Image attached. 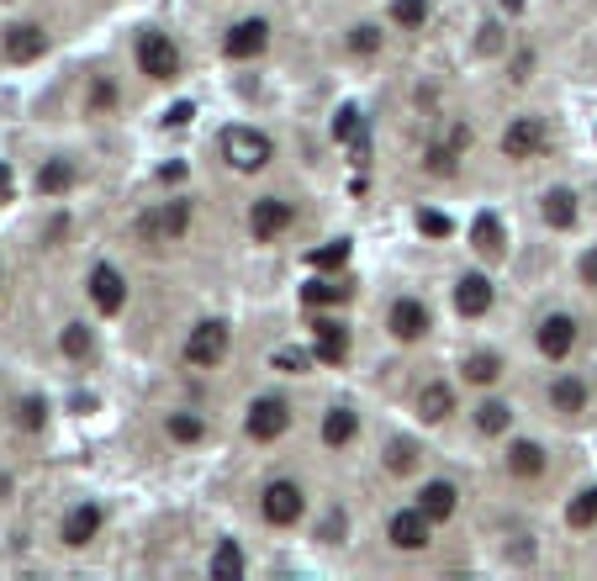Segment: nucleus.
Instances as JSON below:
<instances>
[{"mask_svg": "<svg viewBox=\"0 0 597 581\" xmlns=\"http://www.w3.org/2000/svg\"><path fill=\"white\" fill-rule=\"evenodd\" d=\"M270 154H275L270 138L254 133V127H228V133H222V159H228L233 170H265Z\"/></svg>", "mask_w": 597, "mask_h": 581, "instance_id": "1", "label": "nucleus"}, {"mask_svg": "<svg viewBox=\"0 0 597 581\" xmlns=\"http://www.w3.org/2000/svg\"><path fill=\"white\" fill-rule=\"evenodd\" d=\"M138 69L148 80H175L180 74V48L164 32H138Z\"/></svg>", "mask_w": 597, "mask_h": 581, "instance_id": "2", "label": "nucleus"}, {"mask_svg": "<svg viewBox=\"0 0 597 581\" xmlns=\"http://www.w3.org/2000/svg\"><path fill=\"white\" fill-rule=\"evenodd\" d=\"M291 222H296V206L281 196H265V201H254V212H249V233L259 243H270V238H281Z\"/></svg>", "mask_w": 597, "mask_h": 581, "instance_id": "3", "label": "nucleus"}, {"mask_svg": "<svg viewBox=\"0 0 597 581\" xmlns=\"http://www.w3.org/2000/svg\"><path fill=\"white\" fill-rule=\"evenodd\" d=\"M222 354H228V328H222V323H196L191 339H185V360L201 365V370H212Z\"/></svg>", "mask_w": 597, "mask_h": 581, "instance_id": "4", "label": "nucleus"}, {"mask_svg": "<svg viewBox=\"0 0 597 581\" xmlns=\"http://www.w3.org/2000/svg\"><path fill=\"white\" fill-rule=\"evenodd\" d=\"M286 428H291V407H286L281 397H259V402L249 407V434H254L259 444L281 439Z\"/></svg>", "mask_w": 597, "mask_h": 581, "instance_id": "5", "label": "nucleus"}, {"mask_svg": "<svg viewBox=\"0 0 597 581\" xmlns=\"http://www.w3.org/2000/svg\"><path fill=\"white\" fill-rule=\"evenodd\" d=\"M265 518L275 529H291L296 518H302V486L296 481H270L265 486Z\"/></svg>", "mask_w": 597, "mask_h": 581, "instance_id": "6", "label": "nucleus"}, {"mask_svg": "<svg viewBox=\"0 0 597 581\" xmlns=\"http://www.w3.org/2000/svg\"><path fill=\"white\" fill-rule=\"evenodd\" d=\"M539 148H545V122H539V117L508 122V133H502V154H508V159H529V154H539Z\"/></svg>", "mask_w": 597, "mask_h": 581, "instance_id": "7", "label": "nucleus"}, {"mask_svg": "<svg viewBox=\"0 0 597 581\" xmlns=\"http://www.w3.org/2000/svg\"><path fill=\"white\" fill-rule=\"evenodd\" d=\"M428 529H434V518H428L423 508H402L397 518H391V545L397 550H423Z\"/></svg>", "mask_w": 597, "mask_h": 581, "instance_id": "8", "label": "nucleus"}, {"mask_svg": "<svg viewBox=\"0 0 597 581\" xmlns=\"http://www.w3.org/2000/svg\"><path fill=\"white\" fill-rule=\"evenodd\" d=\"M43 48H48L43 27H32V22H16V27H6V59H16V64H32V59H43Z\"/></svg>", "mask_w": 597, "mask_h": 581, "instance_id": "9", "label": "nucleus"}, {"mask_svg": "<svg viewBox=\"0 0 597 581\" xmlns=\"http://www.w3.org/2000/svg\"><path fill=\"white\" fill-rule=\"evenodd\" d=\"M265 43H270V27L259 22V16H249V22H238L233 32H228V59H254V53H265Z\"/></svg>", "mask_w": 597, "mask_h": 581, "instance_id": "10", "label": "nucleus"}, {"mask_svg": "<svg viewBox=\"0 0 597 581\" xmlns=\"http://www.w3.org/2000/svg\"><path fill=\"white\" fill-rule=\"evenodd\" d=\"M90 296H96V307L111 317V312H122L127 286H122V275L111 270V265H96V270H90Z\"/></svg>", "mask_w": 597, "mask_h": 581, "instance_id": "11", "label": "nucleus"}, {"mask_svg": "<svg viewBox=\"0 0 597 581\" xmlns=\"http://www.w3.org/2000/svg\"><path fill=\"white\" fill-rule=\"evenodd\" d=\"M571 344H576V323H571L566 312H555V317H545V323H539V349H545L550 360H566Z\"/></svg>", "mask_w": 597, "mask_h": 581, "instance_id": "12", "label": "nucleus"}, {"mask_svg": "<svg viewBox=\"0 0 597 581\" xmlns=\"http://www.w3.org/2000/svg\"><path fill=\"white\" fill-rule=\"evenodd\" d=\"M391 333H397L402 344L423 339V333H428V307H423V302H413V296H402V302L391 307Z\"/></svg>", "mask_w": 597, "mask_h": 581, "instance_id": "13", "label": "nucleus"}, {"mask_svg": "<svg viewBox=\"0 0 597 581\" xmlns=\"http://www.w3.org/2000/svg\"><path fill=\"white\" fill-rule=\"evenodd\" d=\"M96 529H101V508L96 502H80V508H69V518H64V545H90L96 539Z\"/></svg>", "mask_w": 597, "mask_h": 581, "instance_id": "14", "label": "nucleus"}, {"mask_svg": "<svg viewBox=\"0 0 597 581\" xmlns=\"http://www.w3.org/2000/svg\"><path fill=\"white\" fill-rule=\"evenodd\" d=\"M455 307L465 317H481L492 307V280L487 275H460V286H455Z\"/></svg>", "mask_w": 597, "mask_h": 581, "instance_id": "15", "label": "nucleus"}, {"mask_svg": "<svg viewBox=\"0 0 597 581\" xmlns=\"http://www.w3.org/2000/svg\"><path fill=\"white\" fill-rule=\"evenodd\" d=\"M312 333H317V360H323V365H339L344 354H349V333L333 323V317H317Z\"/></svg>", "mask_w": 597, "mask_h": 581, "instance_id": "16", "label": "nucleus"}, {"mask_svg": "<svg viewBox=\"0 0 597 581\" xmlns=\"http://www.w3.org/2000/svg\"><path fill=\"white\" fill-rule=\"evenodd\" d=\"M455 497H460V492H455L450 481H428L423 492H418V508H423L428 518H434V523H444V518L455 513Z\"/></svg>", "mask_w": 597, "mask_h": 581, "instance_id": "17", "label": "nucleus"}, {"mask_svg": "<svg viewBox=\"0 0 597 581\" xmlns=\"http://www.w3.org/2000/svg\"><path fill=\"white\" fill-rule=\"evenodd\" d=\"M508 471L513 476H539V471H545V449H539L534 439H518L508 449Z\"/></svg>", "mask_w": 597, "mask_h": 581, "instance_id": "18", "label": "nucleus"}, {"mask_svg": "<svg viewBox=\"0 0 597 581\" xmlns=\"http://www.w3.org/2000/svg\"><path fill=\"white\" fill-rule=\"evenodd\" d=\"M69 185H74V164L69 159H48L43 170H37V191L43 196H64Z\"/></svg>", "mask_w": 597, "mask_h": 581, "instance_id": "19", "label": "nucleus"}, {"mask_svg": "<svg viewBox=\"0 0 597 581\" xmlns=\"http://www.w3.org/2000/svg\"><path fill=\"white\" fill-rule=\"evenodd\" d=\"M471 243H476V254L497 259V254H502V222H497L492 212H481V217H476V228H471Z\"/></svg>", "mask_w": 597, "mask_h": 581, "instance_id": "20", "label": "nucleus"}, {"mask_svg": "<svg viewBox=\"0 0 597 581\" xmlns=\"http://www.w3.org/2000/svg\"><path fill=\"white\" fill-rule=\"evenodd\" d=\"M450 407H455V397H450V386H423V397H418V412H423V418L428 423H444V418H450Z\"/></svg>", "mask_w": 597, "mask_h": 581, "instance_id": "21", "label": "nucleus"}, {"mask_svg": "<svg viewBox=\"0 0 597 581\" xmlns=\"http://www.w3.org/2000/svg\"><path fill=\"white\" fill-rule=\"evenodd\" d=\"M185 222H191V212H185V201H175V206H164V217H143L138 228H143V233H170V238H180Z\"/></svg>", "mask_w": 597, "mask_h": 581, "instance_id": "22", "label": "nucleus"}, {"mask_svg": "<svg viewBox=\"0 0 597 581\" xmlns=\"http://www.w3.org/2000/svg\"><path fill=\"white\" fill-rule=\"evenodd\" d=\"M354 428H360V423H354V412H349V407H333L328 418H323V444H333V449L349 444Z\"/></svg>", "mask_w": 597, "mask_h": 581, "instance_id": "23", "label": "nucleus"}, {"mask_svg": "<svg viewBox=\"0 0 597 581\" xmlns=\"http://www.w3.org/2000/svg\"><path fill=\"white\" fill-rule=\"evenodd\" d=\"M550 402L561 407V412H582L587 407V386L576 381V376H561V381L550 386Z\"/></svg>", "mask_w": 597, "mask_h": 581, "instance_id": "24", "label": "nucleus"}, {"mask_svg": "<svg viewBox=\"0 0 597 581\" xmlns=\"http://www.w3.org/2000/svg\"><path fill=\"white\" fill-rule=\"evenodd\" d=\"M545 222L550 228H571L576 222V196L571 191H545Z\"/></svg>", "mask_w": 597, "mask_h": 581, "instance_id": "25", "label": "nucleus"}, {"mask_svg": "<svg viewBox=\"0 0 597 581\" xmlns=\"http://www.w3.org/2000/svg\"><path fill=\"white\" fill-rule=\"evenodd\" d=\"M212 576H222V581H238V576H244V550H238L233 539H222V545H217V555H212Z\"/></svg>", "mask_w": 597, "mask_h": 581, "instance_id": "26", "label": "nucleus"}, {"mask_svg": "<svg viewBox=\"0 0 597 581\" xmlns=\"http://www.w3.org/2000/svg\"><path fill=\"white\" fill-rule=\"evenodd\" d=\"M566 523H571V529H592V523H597V486H587V492H576V497H571Z\"/></svg>", "mask_w": 597, "mask_h": 581, "instance_id": "27", "label": "nucleus"}, {"mask_svg": "<svg viewBox=\"0 0 597 581\" xmlns=\"http://www.w3.org/2000/svg\"><path fill=\"white\" fill-rule=\"evenodd\" d=\"M508 423H513L508 402H481V407H476V428H481V434H502Z\"/></svg>", "mask_w": 597, "mask_h": 581, "instance_id": "28", "label": "nucleus"}, {"mask_svg": "<svg viewBox=\"0 0 597 581\" xmlns=\"http://www.w3.org/2000/svg\"><path fill=\"white\" fill-rule=\"evenodd\" d=\"M344 259H349V238H333V243H323V249L307 254V265H317V270H339Z\"/></svg>", "mask_w": 597, "mask_h": 581, "instance_id": "29", "label": "nucleus"}, {"mask_svg": "<svg viewBox=\"0 0 597 581\" xmlns=\"http://www.w3.org/2000/svg\"><path fill=\"white\" fill-rule=\"evenodd\" d=\"M497 376H502L497 354H471V360H465V381H476V386H492Z\"/></svg>", "mask_w": 597, "mask_h": 581, "instance_id": "30", "label": "nucleus"}, {"mask_svg": "<svg viewBox=\"0 0 597 581\" xmlns=\"http://www.w3.org/2000/svg\"><path fill=\"white\" fill-rule=\"evenodd\" d=\"M201 434H207V423H201L196 412H170V439H180V444H196Z\"/></svg>", "mask_w": 597, "mask_h": 581, "instance_id": "31", "label": "nucleus"}, {"mask_svg": "<svg viewBox=\"0 0 597 581\" xmlns=\"http://www.w3.org/2000/svg\"><path fill=\"white\" fill-rule=\"evenodd\" d=\"M333 133H339L344 143H354V154H365V138H360V111L344 106L339 117H333Z\"/></svg>", "mask_w": 597, "mask_h": 581, "instance_id": "32", "label": "nucleus"}, {"mask_svg": "<svg viewBox=\"0 0 597 581\" xmlns=\"http://www.w3.org/2000/svg\"><path fill=\"white\" fill-rule=\"evenodd\" d=\"M344 291L349 286H339V280H312L302 296H307V307H333V302H344Z\"/></svg>", "mask_w": 597, "mask_h": 581, "instance_id": "33", "label": "nucleus"}, {"mask_svg": "<svg viewBox=\"0 0 597 581\" xmlns=\"http://www.w3.org/2000/svg\"><path fill=\"white\" fill-rule=\"evenodd\" d=\"M391 16L402 27H423L428 22V0H391Z\"/></svg>", "mask_w": 597, "mask_h": 581, "instance_id": "34", "label": "nucleus"}, {"mask_svg": "<svg viewBox=\"0 0 597 581\" xmlns=\"http://www.w3.org/2000/svg\"><path fill=\"white\" fill-rule=\"evenodd\" d=\"M59 344H64L69 360H85V354H90V328H85V323H69Z\"/></svg>", "mask_w": 597, "mask_h": 581, "instance_id": "35", "label": "nucleus"}, {"mask_svg": "<svg viewBox=\"0 0 597 581\" xmlns=\"http://www.w3.org/2000/svg\"><path fill=\"white\" fill-rule=\"evenodd\" d=\"M307 365H312L307 349H275V370H286V376H302Z\"/></svg>", "mask_w": 597, "mask_h": 581, "instance_id": "36", "label": "nucleus"}, {"mask_svg": "<svg viewBox=\"0 0 597 581\" xmlns=\"http://www.w3.org/2000/svg\"><path fill=\"white\" fill-rule=\"evenodd\" d=\"M418 233L444 238V233H450V217H444V212H418Z\"/></svg>", "mask_w": 597, "mask_h": 581, "instance_id": "37", "label": "nucleus"}, {"mask_svg": "<svg viewBox=\"0 0 597 581\" xmlns=\"http://www.w3.org/2000/svg\"><path fill=\"white\" fill-rule=\"evenodd\" d=\"M349 48H354V53H376V48H381V32H376V27H354Z\"/></svg>", "mask_w": 597, "mask_h": 581, "instance_id": "38", "label": "nucleus"}, {"mask_svg": "<svg viewBox=\"0 0 597 581\" xmlns=\"http://www.w3.org/2000/svg\"><path fill=\"white\" fill-rule=\"evenodd\" d=\"M43 418H48V407L37 402V397H27L22 402V428H43Z\"/></svg>", "mask_w": 597, "mask_h": 581, "instance_id": "39", "label": "nucleus"}, {"mask_svg": "<svg viewBox=\"0 0 597 581\" xmlns=\"http://www.w3.org/2000/svg\"><path fill=\"white\" fill-rule=\"evenodd\" d=\"M407 465H413V444H397L391 449V471H407Z\"/></svg>", "mask_w": 597, "mask_h": 581, "instance_id": "40", "label": "nucleus"}, {"mask_svg": "<svg viewBox=\"0 0 597 581\" xmlns=\"http://www.w3.org/2000/svg\"><path fill=\"white\" fill-rule=\"evenodd\" d=\"M191 117H196V106H191V101H180V106H175V111H170V117H164V122H170V127H185Z\"/></svg>", "mask_w": 597, "mask_h": 581, "instance_id": "41", "label": "nucleus"}, {"mask_svg": "<svg viewBox=\"0 0 597 581\" xmlns=\"http://www.w3.org/2000/svg\"><path fill=\"white\" fill-rule=\"evenodd\" d=\"M582 275H587V286H597V249L582 259Z\"/></svg>", "mask_w": 597, "mask_h": 581, "instance_id": "42", "label": "nucleus"}, {"mask_svg": "<svg viewBox=\"0 0 597 581\" xmlns=\"http://www.w3.org/2000/svg\"><path fill=\"white\" fill-rule=\"evenodd\" d=\"M0 201H11V170L0 164Z\"/></svg>", "mask_w": 597, "mask_h": 581, "instance_id": "43", "label": "nucleus"}, {"mask_svg": "<svg viewBox=\"0 0 597 581\" xmlns=\"http://www.w3.org/2000/svg\"><path fill=\"white\" fill-rule=\"evenodd\" d=\"M6 492H11V481H6V476H0V497H6Z\"/></svg>", "mask_w": 597, "mask_h": 581, "instance_id": "44", "label": "nucleus"}]
</instances>
